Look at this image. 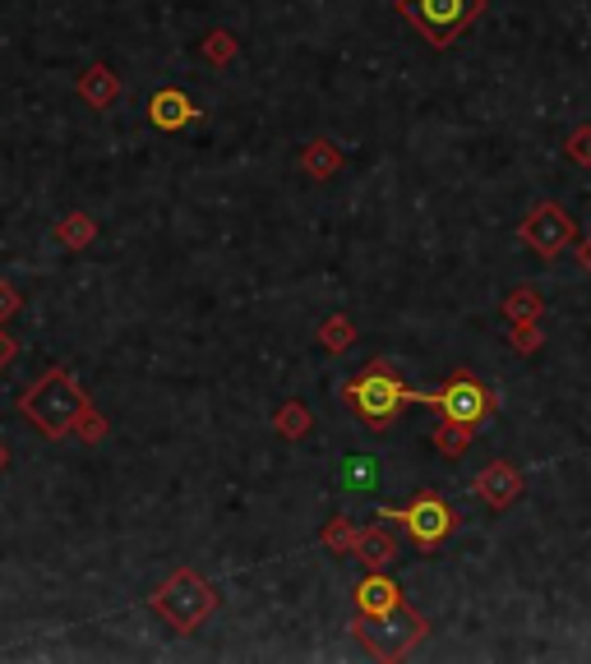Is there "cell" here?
Returning a JSON list of instances; mask_svg holds the SVG:
<instances>
[{
  "label": "cell",
  "instance_id": "obj_11",
  "mask_svg": "<svg viewBox=\"0 0 591 664\" xmlns=\"http://www.w3.org/2000/svg\"><path fill=\"white\" fill-rule=\"evenodd\" d=\"M148 116H152V125H158V129H185L194 116H200V106H194L181 88H162V93L152 98Z\"/></svg>",
  "mask_w": 591,
  "mask_h": 664
},
{
  "label": "cell",
  "instance_id": "obj_22",
  "mask_svg": "<svg viewBox=\"0 0 591 664\" xmlns=\"http://www.w3.org/2000/svg\"><path fill=\"white\" fill-rule=\"evenodd\" d=\"M19 309H24V296H19V286H10L5 277H0V323H10Z\"/></svg>",
  "mask_w": 591,
  "mask_h": 664
},
{
  "label": "cell",
  "instance_id": "obj_25",
  "mask_svg": "<svg viewBox=\"0 0 591 664\" xmlns=\"http://www.w3.org/2000/svg\"><path fill=\"white\" fill-rule=\"evenodd\" d=\"M14 356H19V337H14V332L0 328V369H10V365H14Z\"/></svg>",
  "mask_w": 591,
  "mask_h": 664
},
{
  "label": "cell",
  "instance_id": "obj_16",
  "mask_svg": "<svg viewBox=\"0 0 591 664\" xmlns=\"http://www.w3.org/2000/svg\"><path fill=\"white\" fill-rule=\"evenodd\" d=\"M300 162H305V171L315 175V181H328L338 167H342V152H338V144H328V139H315L310 148L300 152Z\"/></svg>",
  "mask_w": 591,
  "mask_h": 664
},
{
  "label": "cell",
  "instance_id": "obj_12",
  "mask_svg": "<svg viewBox=\"0 0 591 664\" xmlns=\"http://www.w3.org/2000/svg\"><path fill=\"white\" fill-rule=\"evenodd\" d=\"M79 98L89 102V106H98V111H106L121 98V79L106 70V65H89V70L79 75Z\"/></svg>",
  "mask_w": 591,
  "mask_h": 664
},
{
  "label": "cell",
  "instance_id": "obj_7",
  "mask_svg": "<svg viewBox=\"0 0 591 664\" xmlns=\"http://www.w3.org/2000/svg\"><path fill=\"white\" fill-rule=\"evenodd\" d=\"M379 517L384 522H398L416 549H440L453 536V526H457L453 507L440 494H416L407 507H379Z\"/></svg>",
  "mask_w": 591,
  "mask_h": 664
},
{
  "label": "cell",
  "instance_id": "obj_3",
  "mask_svg": "<svg viewBox=\"0 0 591 664\" xmlns=\"http://www.w3.org/2000/svg\"><path fill=\"white\" fill-rule=\"evenodd\" d=\"M356 637L365 641V651L375 655V660H402V655H411L430 637V623L402 600L398 609H388L379 618H365L361 614L356 618Z\"/></svg>",
  "mask_w": 591,
  "mask_h": 664
},
{
  "label": "cell",
  "instance_id": "obj_9",
  "mask_svg": "<svg viewBox=\"0 0 591 664\" xmlns=\"http://www.w3.org/2000/svg\"><path fill=\"white\" fill-rule=\"evenodd\" d=\"M398 605H402V586L393 582L384 568H379V572H365V582L356 586V609H361L365 618H379V614L398 609Z\"/></svg>",
  "mask_w": 591,
  "mask_h": 664
},
{
  "label": "cell",
  "instance_id": "obj_26",
  "mask_svg": "<svg viewBox=\"0 0 591 664\" xmlns=\"http://www.w3.org/2000/svg\"><path fill=\"white\" fill-rule=\"evenodd\" d=\"M323 545H356L352 536H346V526H342V517H333V526L323 530Z\"/></svg>",
  "mask_w": 591,
  "mask_h": 664
},
{
  "label": "cell",
  "instance_id": "obj_10",
  "mask_svg": "<svg viewBox=\"0 0 591 664\" xmlns=\"http://www.w3.org/2000/svg\"><path fill=\"white\" fill-rule=\"evenodd\" d=\"M476 494L486 503H495V507H509L522 494V476L509 467V461H495V467H486L476 476Z\"/></svg>",
  "mask_w": 591,
  "mask_h": 664
},
{
  "label": "cell",
  "instance_id": "obj_18",
  "mask_svg": "<svg viewBox=\"0 0 591 664\" xmlns=\"http://www.w3.org/2000/svg\"><path fill=\"white\" fill-rule=\"evenodd\" d=\"M503 314H509L513 323H536L541 319V296L532 291V286H518V291L503 300Z\"/></svg>",
  "mask_w": 591,
  "mask_h": 664
},
{
  "label": "cell",
  "instance_id": "obj_27",
  "mask_svg": "<svg viewBox=\"0 0 591 664\" xmlns=\"http://www.w3.org/2000/svg\"><path fill=\"white\" fill-rule=\"evenodd\" d=\"M578 259H582V268H587V273H591V240H587V245H582V250H578Z\"/></svg>",
  "mask_w": 591,
  "mask_h": 664
},
{
  "label": "cell",
  "instance_id": "obj_4",
  "mask_svg": "<svg viewBox=\"0 0 591 664\" xmlns=\"http://www.w3.org/2000/svg\"><path fill=\"white\" fill-rule=\"evenodd\" d=\"M213 609H217V591L190 568L171 572V577L158 586V595H152V614H162L177 632H194Z\"/></svg>",
  "mask_w": 591,
  "mask_h": 664
},
{
  "label": "cell",
  "instance_id": "obj_23",
  "mask_svg": "<svg viewBox=\"0 0 591 664\" xmlns=\"http://www.w3.org/2000/svg\"><path fill=\"white\" fill-rule=\"evenodd\" d=\"M204 56H208L213 65L231 60V56H236V42H231V33H213V37H208V47H204Z\"/></svg>",
  "mask_w": 591,
  "mask_h": 664
},
{
  "label": "cell",
  "instance_id": "obj_17",
  "mask_svg": "<svg viewBox=\"0 0 591 664\" xmlns=\"http://www.w3.org/2000/svg\"><path fill=\"white\" fill-rule=\"evenodd\" d=\"M430 438H434V448H440L444 457H463V453H467V443H471V425H457V420H444V425L434 430Z\"/></svg>",
  "mask_w": 591,
  "mask_h": 664
},
{
  "label": "cell",
  "instance_id": "obj_2",
  "mask_svg": "<svg viewBox=\"0 0 591 664\" xmlns=\"http://www.w3.org/2000/svg\"><path fill=\"white\" fill-rule=\"evenodd\" d=\"M83 402H89V397L79 392L75 374L52 365L24 397H19V411H24L47 438H65V434L75 430V415L83 411Z\"/></svg>",
  "mask_w": 591,
  "mask_h": 664
},
{
  "label": "cell",
  "instance_id": "obj_21",
  "mask_svg": "<svg viewBox=\"0 0 591 664\" xmlns=\"http://www.w3.org/2000/svg\"><path fill=\"white\" fill-rule=\"evenodd\" d=\"M319 337H323L328 351H346V346H352V323H346V319H328Z\"/></svg>",
  "mask_w": 591,
  "mask_h": 664
},
{
  "label": "cell",
  "instance_id": "obj_28",
  "mask_svg": "<svg viewBox=\"0 0 591 664\" xmlns=\"http://www.w3.org/2000/svg\"><path fill=\"white\" fill-rule=\"evenodd\" d=\"M10 467V448H5V438H0V471Z\"/></svg>",
  "mask_w": 591,
  "mask_h": 664
},
{
  "label": "cell",
  "instance_id": "obj_15",
  "mask_svg": "<svg viewBox=\"0 0 591 664\" xmlns=\"http://www.w3.org/2000/svg\"><path fill=\"white\" fill-rule=\"evenodd\" d=\"M56 240H60L65 250H83V245H93V240H98V221H93L89 213H70V217H65L60 227H56Z\"/></svg>",
  "mask_w": 591,
  "mask_h": 664
},
{
  "label": "cell",
  "instance_id": "obj_19",
  "mask_svg": "<svg viewBox=\"0 0 591 664\" xmlns=\"http://www.w3.org/2000/svg\"><path fill=\"white\" fill-rule=\"evenodd\" d=\"M75 438H83V443H98V438H106V420L93 411V402H83V411L75 415V430H70Z\"/></svg>",
  "mask_w": 591,
  "mask_h": 664
},
{
  "label": "cell",
  "instance_id": "obj_1",
  "mask_svg": "<svg viewBox=\"0 0 591 664\" xmlns=\"http://www.w3.org/2000/svg\"><path fill=\"white\" fill-rule=\"evenodd\" d=\"M342 402L356 411L361 425H370V430H388L393 420L402 415V407L416 402V392L402 383V374L393 369L388 360H370V365L356 374V379L342 388Z\"/></svg>",
  "mask_w": 591,
  "mask_h": 664
},
{
  "label": "cell",
  "instance_id": "obj_13",
  "mask_svg": "<svg viewBox=\"0 0 591 664\" xmlns=\"http://www.w3.org/2000/svg\"><path fill=\"white\" fill-rule=\"evenodd\" d=\"M342 490H352V494H365V490H375L379 484V461L375 457H365V453H356V457H346L342 461Z\"/></svg>",
  "mask_w": 591,
  "mask_h": 664
},
{
  "label": "cell",
  "instance_id": "obj_20",
  "mask_svg": "<svg viewBox=\"0 0 591 664\" xmlns=\"http://www.w3.org/2000/svg\"><path fill=\"white\" fill-rule=\"evenodd\" d=\"M277 430L287 434V438H300V434H310V411H305L300 402H287V407H282V420H277Z\"/></svg>",
  "mask_w": 591,
  "mask_h": 664
},
{
  "label": "cell",
  "instance_id": "obj_6",
  "mask_svg": "<svg viewBox=\"0 0 591 664\" xmlns=\"http://www.w3.org/2000/svg\"><path fill=\"white\" fill-rule=\"evenodd\" d=\"M416 402L434 407V411H440V420H457V425H471V430L486 425V420L495 415V392L480 379H471L467 369H457L440 392H416Z\"/></svg>",
  "mask_w": 591,
  "mask_h": 664
},
{
  "label": "cell",
  "instance_id": "obj_5",
  "mask_svg": "<svg viewBox=\"0 0 591 664\" xmlns=\"http://www.w3.org/2000/svg\"><path fill=\"white\" fill-rule=\"evenodd\" d=\"M486 0H398V14L421 33L430 47H453L471 19H480Z\"/></svg>",
  "mask_w": 591,
  "mask_h": 664
},
{
  "label": "cell",
  "instance_id": "obj_8",
  "mask_svg": "<svg viewBox=\"0 0 591 664\" xmlns=\"http://www.w3.org/2000/svg\"><path fill=\"white\" fill-rule=\"evenodd\" d=\"M573 236H578L573 217H568L564 208H555V204H541L527 221H522V240H527L541 259H555L559 250H568V245H573Z\"/></svg>",
  "mask_w": 591,
  "mask_h": 664
},
{
  "label": "cell",
  "instance_id": "obj_14",
  "mask_svg": "<svg viewBox=\"0 0 591 664\" xmlns=\"http://www.w3.org/2000/svg\"><path fill=\"white\" fill-rule=\"evenodd\" d=\"M356 553H361L365 572H379V568H388L393 559H398V549H393V540L384 536V530H365V536H356Z\"/></svg>",
  "mask_w": 591,
  "mask_h": 664
},
{
  "label": "cell",
  "instance_id": "obj_24",
  "mask_svg": "<svg viewBox=\"0 0 591 664\" xmlns=\"http://www.w3.org/2000/svg\"><path fill=\"white\" fill-rule=\"evenodd\" d=\"M568 158H573V162H591V129H578V135L573 139H568Z\"/></svg>",
  "mask_w": 591,
  "mask_h": 664
}]
</instances>
